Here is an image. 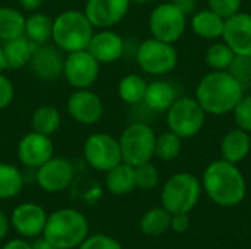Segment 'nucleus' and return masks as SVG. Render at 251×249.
Returning <instances> with one entry per match:
<instances>
[{
  "instance_id": "obj_1",
  "label": "nucleus",
  "mask_w": 251,
  "mask_h": 249,
  "mask_svg": "<svg viewBox=\"0 0 251 249\" xmlns=\"http://www.w3.org/2000/svg\"><path fill=\"white\" fill-rule=\"evenodd\" d=\"M201 188L219 207H235L241 204L247 194V182L234 163L224 158L209 163L201 176Z\"/></svg>"
},
{
  "instance_id": "obj_2",
  "label": "nucleus",
  "mask_w": 251,
  "mask_h": 249,
  "mask_svg": "<svg viewBox=\"0 0 251 249\" xmlns=\"http://www.w3.org/2000/svg\"><path fill=\"white\" fill-rule=\"evenodd\" d=\"M244 90L228 70H212L199 81L194 98L206 114L224 116L232 113L244 97Z\"/></svg>"
},
{
  "instance_id": "obj_3",
  "label": "nucleus",
  "mask_w": 251,
  "mask_h": 249,
  "mask_svg": "<svg viewBox=\"0 0 251 249\" xmlns=\"http://www.w3.org/2000/svg\"><path fill=\"white\" fill-rule=\"evenodd\" d=\"M94 26L84 10L68 9L53 19L51 41L63 53L85 50L94 34Z\"/></svg>"
},
{
  "instance_id": "obj_4",
  "label": "nucleus",
  "mask_w": 251,
  "mask_h": 249,
  "mask_svg": "<svg viewBox=\"0 0 251 249\" xmlns=\"http://www.w3.org/2000/svg\"><path fill=\"white\" fill-rule=\"evenodd\" d=\"M43 236L57 249L76 248L88 236V222L74 208H60L47 217Z\"/></svg>"
},
{
  "instance_id": "obj_5",
  "label": "nucleus",
  "mask_w": 251,
  "mask_h": 249,
  "mask_svg": "<svg viewBox=\"0 0 251 249\" xmlns=\"http://www.w3.org/2000/svg\"><path fill=\"white\" fill-rule=\"evenodd\" d=\"M201 192V182L193 173L178 172L162 188V207L171 214H190L199 204Z\"/></svg>"
},
{
  "instance_id": "obj_6",
  "label": "nucleus",
  "mask_w": 251,
  "mask_h": 249,
  "mask_svg": "<svg viewBox=\"0 0 251 249\" xmlns=\"http://www.w3.org/2000/svg\"><path fill=\"white\" fill-rule=\"evenodd\" d=\"M156 136L157 135L153 128L144 122H134L128 125L119 136L122 161L134 167L151 161L154 157Z\"/></svg>"
},
{
  "instance_id": "obj_7",
  "label": "nucleus",
  "mask_w": 251,
  "mask_h": 249,
  "mask_svg": "<svg viewBox=\"0 0 251 249\" xmlns=\"http://www.w3.org/2000/svg\"><path fill=\"white\" fill-rule=\"evenodd\" d=\"M168 131L182 139L199 135L206 123V112L194 97H178L165 112Z\"/></svg>"
},
{
  "instance_id": "obj_8",
  "label": "nucleus",
  "mask_w": 251,
  "mask_h": 249,
  "mask_svg": "<svg viewBox=\"0 0 251 249\" xmlns=\"http://www.w3.org/2000/svg\"><path fill=\"white\" fill-rule=\"evenodd\" d=\"M138 68L153 76H165L178 65V51L174 44L157 38L144 40L135 51Z\"/></svg>"
},
{
  "instance_id": "obj_9",
  "label": "nucleus",
  "mask_w": 251,
  "mask_h": 249,
  "mask_svg": "<svg viewBox=\"0 0 251 249\" xmlns=\"http://www.w3.org/2000/svg\"><path fill=\"white\" fill-rule=\"evenodd\" d=\"M188 26V16L174 3H159L149 16V31L153 38L175 44L179 41Z\"/></svg>"
},
{
  "instance_id": "obj_10",
  "label": "nucleus",
  "mask_w": 251,
  "mask_h": 249,
  "mask_svg": "<svg viewBox=\"0 0 251 249\" xmlns=\"http://www.w3.org/2000/svg\"><path fill=\"white\" fill-rule=\"evenodd\" d=\"M85 161L99 172H107L122 163L119 139L104 132L88 135L82 147Z\"/></svg>"
},
{
  "instance_id": "obj_11",
  "label": "nucleus",
  "mask_w": 251,
  "mask_h": 249,
  "mask_svg": "<svg viewBox=\"0 0 251 249\" xmlns=\"http://www.w3.org/2000/svg\"><path fill=\"white\" fill-rule=\"evenodd\" d=\"M100 75V63L85 48L68 53L63 62V78L74 90L91 88Z\"/></svg>"
},
{
  "instance_id": "obj_12",
  "label": "nucleus",
  "mask_w": 251,
  "mask_h": 249,
  "mask_svg": "<svg viewBox=\"0 0 251 249\" xmlns=\"http://www.w3.org/2000/svg\"><path fill=\"white\" fill-rule=\"evenodd\" d=\"M69 116L81 125L91 126L101 120L104 113V106L100 95L90 88L75 90L66 103Z\"/></svg>"
},
{
  "instance_id": "obj_13",
  "label": "nucleus",
  "mask_w": 251,
  "mask_h": 249,
  "mask_svg": "<svg viewBox=\"0 0 251 249\" xmlns=\"http://www.w3.org/2000/svg\"><path fill=\"white\" fill-rule=\"evenodd\" d=\"M16 154L19 161L25 167L38 169L46 161H49L54 154L51 136L31 131L19 139Z\"/></svg>"
},
{
  "instance_id": "obj_14",
  "label": "nucleus",
  "mask_w": 251,
  "mask_h": 249,
  "mask_svg": "<svg viewBox=\"0 0 251 249\" xmlns=\"http://www.w3.org/2000/svg\"><path fill=\"white\" fill-rule=\"evenodd\" d=\"M131 7V0H87L84 13L94 28H113L125 19Z\"/></svg>"
},
{
  "instance_id": "obj_15",
  "label": "nucleus",
  "mask_w": 251,
  "mask_h": 249,
  "mask_svg": "<svg viewBox=\"0 0 251 249\" xmlns=\"http://www.w3.org/2000/svg\"><path fill=\"white\" fill-rule=\"evenodd\" d=\"M63 51L54 44L44 43L35 45L28 66L40 81L50 82L63 75Z\"/></svg>"
},
{
  "instance_id": "obj_16",
  "label": "nucleus",
  "mask_w": 251,
  "mask_h": 249,
  "mask_svg": "<svg viewBox=\"0 0 251 249\" xmlns=\"http://www.w3.org/2000/svg\"><path fill=\"white\" fill-rule=\"evenodd\" d=\"M37 183L46 192H62L74 179V166L65 157H51L37 169Z\"/></svg>"
},
{
  "instance_id": "obj_17",
  "label": "nucleus",
  "mask_w": 251,
  "mask_h": 249,
  "mask_svg": "<svg viewBox=\"0 0 251 249\" xmlns=\"http://www.w3.org/2000/svg\"><path fill=\"white\" fill-rule=\"evenodd\" d=\"M222 40L235 56H251V13L240 10L225 19Z\"/></svg>"
},
{
  "instance_id": "obj_18",
  "label": "nucleus",
  "mask_w": 251,
  "mask_h": 249,
  "mask_svg": "<svg viewBox=\"0 0 251 249\" xmlns=\"http://www.w3.org/2000/svg\"><path fill=\"white\" fill-rule=\"evenodd\" d=\"M87 50L100 65H110L124 56L125 41L121 34L112 28H106L93 34Z\"/></svg>"
},
{
  "instance_id": "obj_19",
  "label": "nucleus",
  "mask_w": 251,
  "mask_h": 249,
  "mask_svg": "<svg viewBox=\"0 0 251 249\" xmlns=\"http://www.w3.org/2000/svg\"><path fill=\"white\" fill-rule=\"evenodd\" d=\"M47 214L44 208L35 203H22L12 211L13 229L25 238H35L43 235Z\"/></svg>"
},
{
  "instance_id": "obj_20",
  "label": "nucleus",
  "mask_w": 251,
  "mask_h": 249,
  "mask_svg": "<svg viewBox=\"0 0 251 249\" xmlns=\"http://www.w3.org/2000/svg\"><path fill=\"white\" fill-rule=\"evenodd\" d=\"M251 134L240 129L234 128L229 129L221 139V154L222 158L238 164L244 161L251 151Z\"/></svg>"
},
{
  "instance_id": "obj_21",
  "label": "nucleus",
  "mask_w": 251,
  "mask_h": 249,
  "mask_svg": "<svg viewBox=\"0 0 251 249\" xmlns=\"http://www.w3.org/2000/svg\"><path fill=\"white\" fill-rule=\"evenodd\" d=\"M190 26H191V31L199 38L215 41L218 38H222L225 19L207 7V9L196 10L193 13L190 19Z\"/></svg>"
},
{
  "instance_id": "obj_22",
  "label": "nucleus",
  "mask_w": 251,
  "mask_h": 249,
  "mask_svg": "<svg viewBox=\"0 0 251 249\" xmlns=\"http://www.w3.org/2000/svg\"><path fill=\"white\" fill-rule=\"evenodd\" d=\"M178 98L175 87L165 79H156L147 84L143 103L153 112L165 113Z\"/></svg>"
},
{
  "instance_id": "obj_23",
  "label": "nucleus",
  "mask_w": 251,
  "mask_h": 249,
  "mask_svg": "<svg viewBox=\"0 0 251 249\" xmlns=\"http://www.w3.org/2000/svg\"><path fill=\"white\" fill-rule=\"evenodd\" d=\"M3 44V56L6 69H21L29 65L35 44L31 43L25 35L9 40Z\"/></svg>"
},
{
  "instance_id": "obj_24",
  "label": "nucleus",
  "mask_w": 251,
  "mask_h": 249,
  "mask_svg": "<svg viewBox=\"0 0 251 249\" xmlns=\"http://www.w3.org/2000/svg\"><path fill=\"white\" fill-rule=\"evenodd\" d=\"M106 189L113 195H125L132 192L135 185V167L128 163H119L106 172Z\"/></svg>"
},
{
  "instance_id": "obj_25",
  "label": "nucleus",
  "mask_w": 251,
  "mask_h": 249,
  "mask_svg": "<svg viewBox=\"0 0 251 249\" xmlns=\"http://www.w3.org/2000/svg\"><path fill=\"white\" fill-rule=\"evenodd\" d=\"M51 31H53V19L49 15L37 10V12H31V15L25 18L24 35L35 45L49 43L51 40Z\"/></svg>"
},
{
  "instance_id": "obj_26",
  "label": "nucleus",
  "mask_w": 251,
  "mask_h": 249,
  "mask_svg": "<svg viewBox=\"0 0 251 249\" xmlns=\"http://www.w3.org/2000/svg\"><path fill=\"white\" fill-rule=\"evenodd\" d=\"M25 18L26 16L19 9L0 6V41L6 43L22 37L25 31Z\"/></svg>"
},
{
  "instance_id": "obj_27",
  "label": "nucleus",
  "mask_w": 251,
  "mask_h": 249,
  "mask_svg": "<svg viewBox=\"0 0 251 249\" xmlns=\"http://www.w3.org/2000/svg\"><path fill=\"white\" fill-rule=\"evenodd\" d=\"M62 125V114L57 107L44 104L34 110L31 116V128L35 132L51 136L59 131Z\"/></svg>"
},
{
  "instance_id": "obj_28",
  "label": "nucleus",
  "mask_w": 251,
  "mask_h": 249,
  "mask_svg": "<svg viewBox=\"0 0 251 249\" xmlns=\"http://www.w3.org/2000/svg\"><path fill=\"white\" fill-rule=\"evenodd\" d=\"M147 90V82L141 75L129 73L125 75L118 84V95L119 98L129 106H135L143 103L144 94Z\"/></svg>"
},
{
  "instance_id": "obj_29",
  "label": "nucleus",
  "mask_w": 251,
  "mask_h": 249,
  "mask_svg": "<svg viewBox=\"0 0 251 249\" xmlns=\"http://www.w3.org/2000/svg\"><path fill=\"white\" fill-rule=\"evenodd\" d=\"M172 214L163 207L149 210L140 220L141 232L147 236H160L171 229Z\"/></svg>"
},
{
  "instance_id": "obj_30",
  "label": "nucleus",
  "mask_w": 251,
  "mask_h": 249,
  "mask_svg": "<svg viewBox=\"0 0 251 249\" xmlns=\"http://www.w3.org/2000/svg\"><path fill=\"white\" fill-rule=\"evenodd\" d=\"M22 172L10 163H0V200H9L16 197L22 191Z\"/></svg>"
},
{
  "instance_id": "obj_31",
  "label": "nucleus",
  "mask_w": 251,
  "mask_h": 249,
  "mask_svg": "<svg viewBox=\"0 0 251 249\" xmlns=\"http://www.w3.org/2000/svg\"><path fill=\"white\" fill-rule=\"evenodd\" d=\"M235 59V53L222 41H215L204 53V62L212 70H228Z\"/></svg>"
},
{
  "instance_id": "obj_32",
  "label": "nucleus",
  "mask_w": 251,
  "mask_h": 249,
  "mask_svg": "<svg viewBox=\"0 0 251 249\" xmlns=\"http://www.w3.org/2000/svg\"><path fill=\"white\" fill-rule=\"evenodd\" d=\"M182 138L176 134L166 131L156 136V145H154V157H157L162 161H172L179 157L182 151Z\"/></svg>"
},
{
  "instance_id": "obj_33",
  "label": "nucleus",
  "mask_w": 251,
  "mask_h": 249,
  "mask_svg": "<svg viewBox=\"0 0 251 249\" xmlns=\"http://www.w3.org/2000/svg\"><path fill=\"white\" fill-rule=\"evenodd\" d=\"M159 181H160L159 170L151 161L143 163V164L135 167V185H137V188L144 189V191H150L159 185Z\"/></svg>"
},
{
  "instance_id": "obj_34",
  "label": "nucleus",
  "mask_w": 251,
  "mask_h": 249,
  "mask_svg": "<svg viewBox=\"0 0 251 249\" xmlns=\"http://www.w3.org/2000/svg\"><path fill=\"white\" fill-rule=\"evenodd\" d=\"M228 72L244 87L251 85V56H235Z\"/></svg>"
},
{
  "instance_id": "obj_35",
  "label": "nucleus",
  "mask_w": 251,
  "mask_h": 249,
  "mask_svg": "<svg viewBox=\"0 0 251 249\" xmlns=\"http://www.w3.org/2000/svg\"><path fill=\"white\" fill-rule=\"evenodd\" d=\"M237 128L251 134V95H246L238 101L232 110Z\"/></svg>"
},
{
  "instance_id": "obj_36",
  "label": "nucleus",
  "mask_w": 251,
  "mask_h": 249,
  "mask_svg": "<svg viewBox=\"0 0 251 249\" xmlns=\"http://www.w3.org/2000/svg\"><path fill=\"white\" fill-rule=\"evenodd\" d=\"M207 7L222 16L224 19L238 13L243 7V0H206Z\"/></svg>"
},
{
  "instance_id": "obj_37",
  "label": "nucleus",
  "mask_w": 251,
  "mask_h": 249,
  "mask_svg": "<svg viewBox=\"0 0 251 249\" xmlns=\"http://www.w3.org/2000/svg\"><path fill=\"white\" fill-rule=\"evenodd\" d=\"M78 249H122V247L116 239L107 235H94L85 238V241L78 247Z\"/></svg>"
},
{
  "instance_id": "obj_38",
  "label": "nucleus",
  "mask_w": 251,
  "mask_h": 249,
  "mask_svg": "<svg viewBox=\"0 0 251 249\" xmlns=\"http://www.w3.org/2000/svg\"><path fill=\"white\" fill-rule=\"evenodd\" d=\"M15 98V87L13 82L0 72V110L7 109Z\"/></svg>"
},
{
  "instance_id": "obj_39",
  "label": "nucleus",
  "mask_w": 251,
  "mask_h": 249,
  "mask_svg": "<svg viewBox=\"0 0 251 249\" xmlns=\"http://www.w3.org/2000/svg\"><path fill=\"white\" fill-rule=\"evenodd\" d=\"M191 226L188 214H172L171 219V229L175 233H185Z\"/></svg>"
},
{
  "instance_id": "obj_40",
  "label": "nucleus",
  "mask_w": 251,
  "mask_h": 249,
  "mask_svg": "<svg viewBox=\"0 0 251 249\" xmlns=\"http://www.w3.org/2000/svg\"><path fill=\"white\" fill-rule=\"evenodd\" d=\"M187 16L197 10V0H172Z\"/></svg>"
},
{
  "instance_id": "obj_41",
  "label": "nucleus",
  "mask_w": 251,
  "mask_h": 249,
  "mask_svg": "<svg viewBox=\"0 0 251 249\" xmlns=\"http://www.w3.org/2000/svg\"><path fill=\"white\" fill-rule=\"evenodd\" d=\"M18 3H19V6H21L22 10H26V12H37V10L43 6L44 0H18Z\"/></svg>"
},
{
  "instance_id": "obj_42",
  "label": "nucleus",
  "mask_w": 251,
  "mask_h": 249,
  "mask_svg": "<svg viewBox=\"0 0 251 249\" xmlns=\"http://www.w3.org/2000/svg\"><path fill=\"white\" fill-rule=\"evenodd\" d=\"M1 249H32L31 244L22 241V239H13L10 242H7L6 245H3Z\"/></svg>"
},
{
  "instance_id": "obj_43",
  "label": "nucleus",
  "mask_w": 251,
  "mask_h": 249,
  "mask_svg": "<svg viewBox=\"0 0 251 249\" xmlns=\"http://www.w3.org/2000/svg\"><path fill=\"white\" fill-rule=\"evenodd\" d=\"M31 247H32V249H57L51 242H49L44 236L40 238V239H37Z\"/></svg>"
},
{
  "instance_id": "obj_44",
  "label": "nucleus",
  "mask_w": 251,
  "mask_h": 249,
  "mask_svg": "<svg viewBox=\"0 0 251 249\" xmlns=\"http://www.w3.org/2000/svg\"><path fill=\"white\" fill-rule=\"evenodd\" d=\"M7 230H9V220L4 216V213L0 211V241L6 236Z\"/></svg>"
},
{
  "instance_id": "obj_45",
  "label": "nucleus",
  "mask_w": 251,
  "mask_h": 249,
  "mask_svg": "<svg viewBox=\"0 0 251 249\" xmlns=\"http://www.w3.org/2000/svg\"><path fill=\"white\" fill-rule=\"evenodd\" d=\"M6 69V63H4V56H3V44L0 41V72H3Z\"/></svg>"
},
{
  "instance_id": "obj_46",
  "label": "nucleus",
  "mask_w": 251,
  "mask_h": 249,
  "mask_svg": "<svg viewBox=\"0 0 251 249\" xmlns=\"http://www.w3.org/2000/svg\"><path fill=\"white\" fill-rule=\"evenodd\" d=\"M151 0H131V3H137V4H146V3H150Z\"/></svg>"
},
{
  "instance_id": "obj_47",
  "label": "nucleus",
  "mask_w": 251,
  "mask_h": 249,
  "mask_svg": "<svg viewBox=\"0 0 251 249\" xmlns=\"http://www.w3.org/2000/svg\"><path fill=\"white\" fill-rule=\"evenodd\" d=\"M168 1H172V0H168Z\"/></svg>"
}]
</instances>
